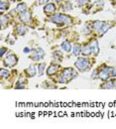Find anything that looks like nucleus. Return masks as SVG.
<instances>
[{
    "label": "nucleus",
    "mask_w": 116,
    "mask_h": 129,
    "mask_svg": "<svg viewBox=\"0 0 116 129\" xmlns=\"http://www.w3.org/2000/svg\"><path fill=\"white\" fill-rule=\"evenodd\" d=\"M50 21L53 23H62V24H69L71 22V18L65 14H57L53 15L50 18Z\"/></svg>",
    "instance_id": "f257e3e1"
},
{
    "label": "nucleus",
    "mask_w": 116,
    "mask_h": 129,
    "mask_svg": "<svg viewBox=\"0 0 116 129\" xmlns=\"http://www.w3.org/2000/svg\"><path fill=\"white\" fill-rule=\"evenodd\" d=\"M74 66L75 68L81 71V72H85L88 68H89V61L85 58H79L75 63H74Z\"/></svg>",
    "instance_id": "f03ea898"
},
{
    "label": "nucleus",
    "mask_w": 116,
    "mask_h": 129,
    "mask_svg": "<svg viewBox=\"0 0 116 129\" xmlns=\"http://www.w3.org/2000/svg\"><path fill=\"white\" fill-rule=\"evenodd\" d=\"M44 56H45L44 50L42 48H38L32 52V55L30 56V58H32V60H34V61H39V60L43 59Z\"/></svg>",
    "instance_id": "7ed1b4c3"
},
{
    "label": "nucleus",
    "mask_w": 116,
    "mask_h": 129,
    "mask_svg": "<svg viewBox=\"0 0 116 129\" xmlns=\"http://www.w3.org/2000/svg\"><path fill=\"white\" fill-rule=\"evenodd\" d=\"M17 61H18V59H17L16 56L14 54H10L9 56H7L5 58L4 64H5L6 67H13V66H15L17 64Z\"/></svg>",
    "instance_id": "20e7f679"
},
{
    "label": "nucleus",
    "mask_w": 116,
    "mask_h": 129,
    "mask_svg": "<svg viewBox=\"0 0 116 129\" xmlns=\"http://www.w3.org/2000/svg\"><path fill=\"white\" fill-rule=\"evenodd\" d=\"M112 68H105L102 71H100L98 73V78L101 81H107L109 79V75H110V71Z\"/></svg>",
    "instance_id": "39448f33"
},
{
    "label": "nucleus",
    "mask_w": 116,
    "mask_h": 129,
    "mask_svg": "<svg viewBox=\"0 0 116 129\" xmlns=\"http://www.w3.org/2000/svg\"><path fill=\"white\" fill-rule=\"evenodd\" d=\"M20 19L22 22L26 23V24H30L31 22V14L28 12V11H24V12H21L20 14Z\"/></svg>",
    "instance_id": "423d86ee"
},
{
    "label": "nucleus",
    "mask_w": 116,
    "mask_h": 129,
    "mask_svg": "<svg viewBox=\"0 0 116 129\" xmlns=\"http://www.w3.org/2000/svg\"><path fill=\"white\" fill-rule=\"evenodd\" d=\"M90 49H91V53L94 56H97L99 54V48H98V42L97 40H93L90 44Z\"/></svg>",
    "instance_id": "0eeeda50"
},
{
    "label": "nucleus",
    "mask_w": 116,
    "mask_h": 129,
    "mask_svg": "<svg viewBox=\"0 0 116 129\" xmlns=\"http://www.w3.org/2000/svg\"><path fill=\"white\" fill-rule=\"evenodd\" d=\"M56 11V5L54 3H49L45 6L44 8V12L46 14H53L54 12Z\"/></svg>",
    "instance_id": "6e6552de"
},
{
    "label": "nucleus",
    "mask_w": 116,
    "mask_h": 129,
    "mask_svg": "<svg viewBox=\"0 0 116 129\" xmlns=\"http://www.w3.org/2000/svg\"><path fill=\"white\" fill-rule=\"evenodd\" d=\"M104 24H105L104 21H94L93 24H92V27H93V29H94L95 31H98V32H99Z\"/></svg>",
    "instance_id": "1a4fd4ad"
},
{
    "label": "nucleus",
    "mask_w": 116,
    "mask_h": 129,
    "mask_svg": "<svg viewBox=\"0 0 116 129\" xmlns=\"http://www.w3.org/2000/svg\"><path fill=\"white\" fill-rule=\"evenodd\" d=\"M25 73L28 75V77H34V76L36 75V69H35V66H34V64L30 66V67L25 71Z\"/></svg>",
    "instance_id": "9d476101"
},
{
    "label": "nucleus",
    "mask_w": 116,
    "mask_h": 129,
    "mask_svg": "<svg viewBox=\"0 0 116 129\" xmlns=\"http://www.w3.org/2000/svg\"><path fill=\"white\" fill-rule=\"evenodd\" d=\"M82 53L83 56H89L91 54L90 45H84L83 47H82Z\"/></svg>",
    "instance_id": "9b49d317"
},
{
    "label": "nucleus",
    "mask_w": 116,
    "mask_h": 129,
    "mask_svg": "<svg viewBox=\"0 0 116 129\" xmlns=\"http://www.w3.org/2000/svg\"><path fill=\"white\" fill-rule=\"evenodd\" d=\"M62 49L64 50V51H66V53H69L70 51H71V45H70V43L66 40L65 42H63L62 43Z\"/></svg>",
    "instance_id": "f8f14e48"
},
{
    "label": "nucleus",
    "mask_w": 116,
    "mask_h": 129,
    "mask_svg": "<svg viewBox=\"0 0 116 129\" xmlns=\"http://www.w3.org/2000/svg\"><path fill=\"white\" fill-rule=\"evenodd\" d=\"M16 32L18 35H25L26 32H27V28L25 27V26H23V25H18L16 27Z\"/></svg>",
    "instance_id": "ddd939ff"
},
{
    "label": "nucleus",
    "mask_w": 116,
    "mask_h": 129,
    "mask_svg": "<svg viewBox=\"0 0 116 129\" xmlns=\"http://www.w3.org/2000/svg\"><path fill=\"white\" fill-rule=\"evenodd\" d=\"M58 67H59V66H57V64H52V66H50L49 69H48V71H47V74H48L49 76H52V75L56 74V72H57V70H58Z\"/></svg>",
    "instance_id": "4468645a"
},
{
    "label": "nucleus",
    "mask_w": 116,
    "mask_h": 129,
    "mask_svg": "<svg viewBox=\"0 0 116 129\" xmlns=\"http://www.w3.org/2000/svg\"><path fill=\"white\" fill-rule=\"evenodd\" d=\"M16 10L18 12H24V11H27V5L25 3H20L17 5Z\"/></svg>",
    "instance_id": "2eb2a0df"
},
{
    "label": "nucleus",
    "mask_w": 116,
    "mask_h": 129,
    "mask_svg": "<svg viewBox=\"0 0 116 129\" xmlns=\"http://www.w3.org/2000/svg\"><path fill=\"white\" fill-rule=\"evenodd\" d=\"M110 27H111V26H110V25H109L107 22H105V24L103 25V27L101 28V30L99 31V34H100V35H104L105 33L108 31V29H109Z\"/></svg>",
    "instance_id": "dca6fc26"
},
{
    "label": "nucleus",
    "mask_w": 116,
    "mask_h": 129,
    "mask_svg": "<svg viewBox=\"0 0 116 129\" xmlns=\"http://www.w3.org/2000/svg\"><path fill=\"white\" fill-rule=\"evenodd\" d=\"M81 52H82V47L79 44H75L74 47H73V54H74V56H79L81 54Z\"/></svg>",
    "instance_id": "f3484780"
},
{
    "label": "nucleus",
    "mask_w": 116,
    "mask_h": 129,
    "mask_svg": "<svg viewBox=\"0 0 116 129\" xmlns=\"http://www.w3.org/2000/svg\"><path fill=\"white\" fill-rule=\"evenodd\" d=\"M101 87H103V88H114L115 87V84H114L113 81H107L105 84L101 85Z\"/></svg>",
    "instance_id": "a211bd4d"
},
{
    "label": "nucleus",
    "mask_w": 116,
    "mask_h": 129,
    "mask_svg": "<svg viewBox=\"0 0 116 129\" xmlns=\"http://www.w3.org/2000/svg\"><path fill=\"white\" fill-rule=\"evenodd\" d=\"M45 67H46L45 64H39V67H38V69H39V76H42V75L44 74V69H45Z\"/></svg>",
    "instance_id": "6ab92c4d"
},
{
    "label": "nucleus",
    "mask_w": 116,
    "mask_h": 129,
    "mask_svg": "<svg viewBox=\"0 0 116 129\" xmlns=\"http://www.w3.org/2000/svg\"><path fill=\"white\" fill-rule=\"evenodd\" d=\"M9 75V72L7 71V70H4V69H2L1 70V72H0V76H1V79H4L5 77H7Z\"/></svg>",
    "instance_id": "aec40b11"
},
{
    "label": "nucleus",
    "mask_w": 116,
    "mask_h": 129,
    "mask_svg": "<svg viewBox=\"0 0 116 129\" xmlns=\"http://www.w3.org/2000/svg\"><path fill=\"white\" fill-rule=\"evenodd\" d=\"M0 7H1V12H3L4 9H8V3L5 2V1H1Z\"/></svg>",
    "instance_id": "412c9836"
},
{
    "label": "nucleus",
    "mask_w": 116,
    "mask_h": 129,
    "mask_svg": "<svg viewBox=\"0 0 116 129\" xmlns=\"http://www.w3.org/2000/svg\"><path fill=\"white\" fill-rule=\"evenodd\" d=\"M7 21H8L7 16H5V15H2L1 16V25H2V28H4V25L7 23Z\"/></svg>",
    "instance_id": "4be33fe9"
},
{
    "label": "nucleus",
    "mask_w": 116,
    "mask_h": 129,
    "mask_svg": "<svg viewBox=\"0 0 116 129\" xmlns=\"http://www.w3.org/2000/svg\"><path fill=\"white\" fill-rule=\"evenodd\" d=\"M72 9V7H71V4L69 3V2H67L66 4V8H65V10L66 11H69V10H71Z\"/></svg>",
    "instance_id": "5701e85b"
},
{
    "label": "nucleus",
    "mask_w": 116,
    "mask_h": 129,
    "mask_svg": "<svg viewBox=\"0 0 116 129\" xmlns=\"http://www.w3.org/2000/svg\"><path fill=\"white\" fill-rule=\"evenodd\" d=\"M86 2H88V0H79V1H78V5H79V6H83Z\"/></svg>",
    "instance_id": "b1692460"
},
{
    "label": "nucleus",
    "mask_w": 116,
    "mask_h": 129,
    "mask_svg": "<svg viewBox=\"0 0 116 129\" xmlns=\"http://www.w3.org/2000/svg\"><path fill=\"white\" fill-rule=\"evenodd\" d=\"M111 76L112 77H116V67L111 69Z\"/></svg>",
    "instance_id": "393cba45"
},
{
    "label": "nucleus",
    "mask_w": 116,
    "mask_h": 129,
    "mask_svg": "<svg viewBox=\"0 0 116 129\" xmlns=\"http://www.w3.org/2000/svg\"><path fill=\"white\" fill-rule=\"evenodd\" d=\"M5 52H7V49H5L4 47H2V48H1V56H4Z\"/></svg>",
    "instance_id": "a878e982"
},
{
    "label": "nucleus",
    "mask_w": 116,
    "mask_h": 129,
    "mask_svg": "<svg viewBox=\"0 0 116 129\" xmlns=\"http://www.w3.org/2000/svg\"><path fill=\"white\" fill-rule=\"evenodd\" d=\"M39 1V4H46L49 0H38Z\"/></svg>",
    "instance_id": "bb28decb"
},
{
    "label": "nucleus",
    "mask_w": 116,
    "mask_h": 129,
    "mask_svg": "<svg viewBox=\"0 0 116 129\" xmlns=\"http://www.w3.org/2000/svg\"><path fill=\"white\" fill-rule=\"evenodd\" d=\"M23 52H24V53H29V52H30V49H29V48H25Z\"/></svg>",
    "instance_id": "cd10ccee"
},
{
    "label": "nucleus",
    "mask_w": 116,
    "mask_h": 129,
    "mask_svg": "<svg viewBox=\"0 0 116 129\" xmlns=\"http://www.w3.org/2000/svg\"><path fill=\"white\" fill-rule=\"evenodd\" d=\"M1 1H7V0H1Z\"/></svg>",
    "instance_id": "c85d7f7f"
}]
</instances>
